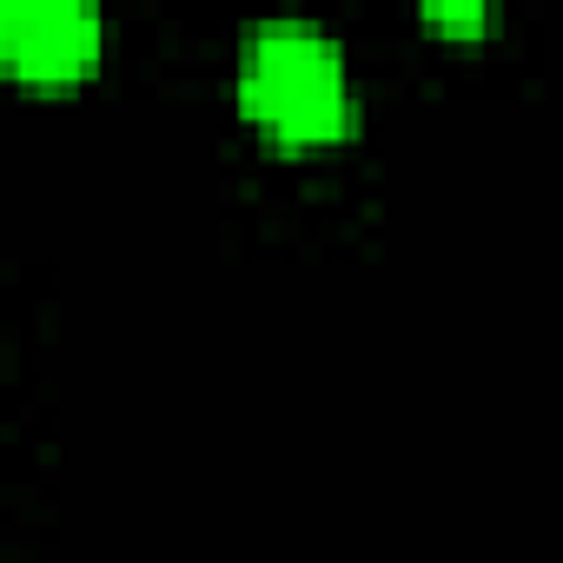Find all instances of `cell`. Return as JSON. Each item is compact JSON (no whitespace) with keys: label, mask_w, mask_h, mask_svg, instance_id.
Here are the masks:
<instances>
[{"label":"cell","mask_w":563,"mask_h":563,"mask_svg":"<svg viewBox=\"0 0 563 563\" xmlns=\"http://www.w3.org/2000/svg\"><path fill=\"white\" fill-rule=\"evenodd\" d=\"M239 107L278 146L345 140L358 120L345 47L319 21H258L239 41Z\"/></svg>","instance_id":"cell-1"},{"label":"cell","mask_w":563,"mask_h":563,"mask_svg":"<svg viewBox=\"0 0 563 563\" xmlns=\"http://www.w3.org/2000/svg\"><path fill=\"white\" fill-rule=\"evenodd\" d=\"M424 21L444 27V34H484L490 27V8H484V0H457V8H451V0H431Z\"/></svg>","instance_id":"cell-3"},{"label":"cell","mask_w":563,"mask_h":563,"mask_svg":"<svg viewBox=\"0 0 563 563\" xmlns=\"http://www.w3.org/2000/svg\"><path fill=\"white\" fill-rule=\"evenodd\" d=\"M107 47V14L93 0H0V67L60 87L93 74Z\"/></svg>","instance_id":"cell-2"}]
</instances>
